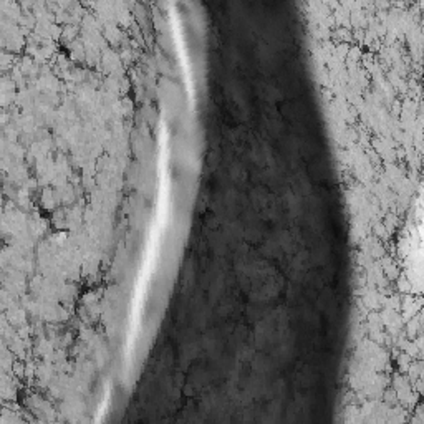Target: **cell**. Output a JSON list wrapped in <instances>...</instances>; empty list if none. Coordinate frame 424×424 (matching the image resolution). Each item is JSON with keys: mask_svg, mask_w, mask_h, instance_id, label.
<instances>
[{"mask_svg": "<svg viewBox=\"0 0 424 424\" xmlns=\"http://www.w3.org/2000/svg\"><path fill=\"white\" fill-rule=\"evenodd\" d=\"M411 265L414 268L416 280L424 285V192L414 217V227L411 230Z\"/></svg>", "mask_w": 424, "mask_h": 424, "instance_id": "6da1fadb", "label": "cell"}]
</instances>
